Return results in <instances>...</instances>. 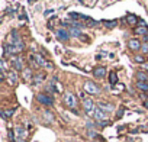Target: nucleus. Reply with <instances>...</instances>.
<instances>
[{
    "instance_id": "nucleus-1",
    "label": "nucleus",
    "mask_w": 148,
    "mask_h": 142,
    "mask_svg": "<svg viewBox=\"0 0 148 142\" xmlns=\"http://www.w3.org/2000/svg\"><path fill=\"white\" fill-rule=\"evenodd\" d=\"M83 109H84V112L89 116H94L96 106H94V103H93L92 99H84V100H83Z\"/></svg>"
},
{
    "instance_id": "nucleus-2",
    "label": "nucleus",
    "mask_w": 148,
    "mask_h": 142,
    "mask_svg": "<svg viewBox=\"0 0 148 142\" xmlns=\"http://www.w3.org/2000/svg\"><path fill=\"white\" fill-rule=\"evenodd\" d=\"M84 90H86L89 94H99V93H100L99 86L94 84L93 81H86V83H84Z\"/></svg>"
},
{
    "instance_id": "nucleus-3",
    "label": "nucleus",
    "mask_w": 148,
    "mask_h": 142,
    "mask_svg": "<svg viewBox=\"0 0 148 142\" xmlns=\"http://www.w3.org/2000/svg\"><path fill=\"white\" fill-rule=\"evenodd\" d=\"M64 103H65L68 107L74 109V107H76V104H77L76 96H74L73 93H70V91H68V93H65V94H64Z\"/></svg>"
},
{
    "instance_id": "nucleus-4",
    "label": "nucleus",
    "mask_w": 148,
    "mask_h": 142,
    "mask_svg": "<svg viewBox=\"0 0 148 142\" xmlns=\"http://www.w3.org/2000/svg\"><path fill=\"white\" fill-rule=\"evenodd\" d=\"M36 100L41 103V104H45V106H51L52 104V99L49 97L48 94H45V93H39L38 96H36Z\"/></svg>"
},
{
    "instance_id": "nucleus-5",
    "label": "nucleus",
    "mask_w": 148,
    "mask_h": 142,
    "mask_svg": "<svg viewBox=\"0 0 148 142\" xmlns=\"http://www.w3.org/2000/svg\"><path fill=\"white\" fill-rule=\"evenodd\" d=\"M55 35H57V38H58L60 41H67L68 38H70V33H68V31H65V29H57L55 31Z\"/></svg>"
},
{
    "instance_id": "nucleus-6",
    "label": "nucleus",
    "mask_w": 148,
    "mask_h": 142,
    "mask_svg": "<svg viewBox=\"0 0 148 142\" xmlns=\"http://www.w3.org/2000/svg\"><path fill=\"white\" fill-rule=\"evenodd\" d=\"M93 76L97 77V78H102V77L106 76V68L105 67H96L93 70Z\"/></svg>"
},
{
    "instance_id": "nucleus-7",
    "label": "nucleus",
    "mask_w": 148,
    "mask_h": 142,
    "mask_svg": "<svg viewBox=\"0 0 148 142\" xmlns=\"http://www.w3.org/2000/svg\"><path fill=\"white\" fill-rule=\"evenodd\" d=\"M94 119L100 120V122H103V120H106V113H105L102 109H99V107H96V110H94Z\"/></svg>"
},
{
    "instance_id": "nucleus-8",
    "label": "nucleus",
    "mask_w": 148,
    "mask_h": 142,
    "mask_svg": "<svg viewBox=\"0 0 148 142\" xmlns=\"http://www.w3.org/2000/svg\"><path fill=\"white\" fill-rule=\"evenodd\" d=\"M128 46H129L131 49H134V51H138V49L142 46V44L139 42V39H129L128 41Z\"/></svg>"
},
{
    "instance_id": "nucleus-9",
    "label": "nucleus",
    "mask_w": 148,
    "mask_h": 142,
    "mask_svg": "<svg viewBox=\"0 0 148 142\" xmlns=\"http://www.w3.org/2000/svg\"><path fill=\"white\" fill-rule=\"evenodd\" d=\"M97 107H99V109H102L103 112H113V110H115L113 104H110V103H106V102H100Z\"/></svg>"
},
{
    "instance_id": "nucleus-10",
    "label": "nucleus",
    "mask_w": 148,
    "mask_h": 142,
    "mask_svg": "<svg viewBox=\"0 0 148 142\" xmlns=\"http://www.w3.org/2000/svg\"><path fill=\"white\" fill-rule=\"evenodd\" d=\"M12 62L16 70H23V65H22V58L18 57V58H12Z\"/></svg>"
},
{
    "instance_id": "nucleus-11",
    "label": "nucleus",
    "mask_w": 148,
    "mask_h": 142,
    "mask_svg": "<svg viewBox=\"0 0 148 142\" xmlns=\"http://www.w3.org/2000/svg\"><path fill=\"white\" fill-rule=\"evenodd\" d=\"M7 78H9L10 84H16V83H18V76H16L15 71H10L9 74H7Z\"/></svg>"
},
{
    "instance_id": "nucleus-12",
    "label": "nucleus",
    "mask_w": 148,
    "mask_h": 142,
    "mask_svg": "<svg viewBox=\"0 0 148 142\" xmlns=\"http://www.w3.org/2000/svg\"><path fill=\"white\" fill-rule=\"evenodd\" d=\"M68 33L71 36H81L83 33H81V29H78V28H70V31H68Z\"/></svg>"
},
{
    "instance_id": "nucleus-13",
    "label": "nucleus",
    "mask_w": 148,
    "mask_h": 142,
    "mask_svg": "<svg viewBox=\"0 0 148 142\" xmlns=\"http://www.w3.org/2000/svg\"><path fill=\"white\" fill-rule=\"evenodd\" d=\"M35 61L38 62V65H41V67H47V65H48V62L45 61L41 55H35ZM48 67H51V65H48Z\"/></svg>"
},
{
    "instance_id": "nucleus-14",
    "label": "nucleus",
    "mask_w": 148,
    "mask_h": 142,
    "mask_svg": "<svg viewBox=\"0 0 148 142\" xmlns=\"http://www.w3.org/2000/svg\"><path fill=\"white\" fill-rule=\"evenodd\" d=\"M136 87L142 91H148V83L147 81H136Z\"/></svg>"
},
{
    "instance_id": "nucleus-15",
    "label": "nucleus",
    "mask_w": 148,
    "mask_h": 142,
    "mask_svg": "<svg viewBox=\"0 0 148 142\" xmlns=\"http://www.w3.org/2000/svg\"><path fill=\"white\" fill-rule=\"evenodd\" d=\"M16 133H18L19 139H23V138L26 136V132H25V129H23L22 126H18V128H16Z\"/></svg>"
},
{
    "instance_id": "nucleus-16",
    "label": "nucleus",
    "mask_w": 148,
    "mask_h": 142,
    "mask_svg": "<svg viewBox=\"0 0 148 142\" xmlns=\"http://www.w3.org/2000/svg\"><path fill=\"white\" fill-rule=\"evenodd\" d=\"M103 25H105L106 28H108V29H113V28H115V26L118 25V22H116V20H105Z\"/></svg>"
},
{
    "instance_id": "nucleus-17",
    "label": "nucleus",
    "mask_w": 148,
    "mask_h": 142,
    "mask_svg": "<svg viewBox=\"0 0 148 142\" xmlns=\"http://www.w3.org/2000/svg\"><path fill=\"white\" fill-rule=\"evenodd\" d=\"M136 78H138V81H147L148 76L145 74V73H142V71H139L138 74H136Z\"/></svg>"
},
{
    "instance_id": "nucleus-18",
    "label": "nucleus",
    "mask_w": 148,
    "mask_h": 142,
    "mask_svg": "<svg viewBox=\"0 0 148 142\" xmlns=\"http://www.w3.org/2000/svg\"><path fill=\"white\" fill-rule=\"evenodd\" d=\"M135 32H136L138 35H147V33H148V29H147L145 26H141V28L138 26V29H135Z\"/></svg>"
},
{
    "instance_id": "nucleus-19",
    "label": "nucleus",
    "mask_w": 148,
    "mask_h": 142,
    "mask_svg": "<svg viewBox=\"0 0 148 142\" xmlns=\"http://www.w3.org/2000/svg\"><path fill=\"white\" fill-rule=\"evenodd\" d=\"M12 115H13V109H9V110H3V112H2V116H3L5 119L12 117Z\"/></svg>"
},
{
    "instance_id": "nucleus-20",
    "label": "nucleus",
    "mask_w": 148,
    "mask_h": 142,
    "mask_svg": "<svg viewBox=\"0 0 148 142\" xmlns=\"http://www.w3.org/2000/svg\"><path fill=\"white\" fill-rule=\"evenodd\" d=\"M44 77H45V76L42 74V73H41V74H36V77L33 78V84H39L41 81L44 80Z\"/></svg>"
},
{
    "instance_id": "nucleus-21",
    "label": "nucleus",
    "mask_w": 148,
    "mask_h": 142,
    "mask_svg": "<svg viewBox=\"0 0 148 142\" xmlns=\"http://www.w3.org/2000/svg\"><path fill=\"white\" fill-rule=\"evenodd\" d=\"M31 76H32V71L29 70V68H25V70H23V78H25V80H29Z\"/></svg>"
},
{
    "instance_id": "nucleus-22",
    "label": "nucleus",
    "mask_w": 148,
    "mask_h": 142,
    "mask_svg": "<svg viewBox=\"0 0 148 142\" xmlns=\"http://www.w3.org/2000/svg\"><path fill=\"white\" fill-rule=\"evenodd\" d=\"M109 80H110V83H112V84H115V83L118 81V76L115 74V73H112V74L109 76Z\"/></svg>"
},
{
    "instance_id": "nucleus-23",
    "label": "nucleus",
    "mask_w": 148,
    "mask_h": 142,
    "mask_svg": "<svg viewBox=\"0 0 148 142\" xmlns=\"http://www.w3.org/2000/svg\"><path fill=\"white\" fill-rule=\"evenodd\" d=\"M44 116H45V119L48 117V120H49V122H52V120H54V117H52V115H51L49 112H44Z\"/></svg>"
},
{
    "instance_id": "nucleus-24",
    "label": "nucleus",
    "mask_w": 148,
    "mask_h": 142,
    "mask_svg": "<svg viewBox=\"0 0 148 142\" xmlns=\"http://www.w3.org/2000/svg\"><path fill=\"white\" fill-rule=\"evenodd\" d=\"M126 20H128V22H129L131 25H134V23L136 22V19H135V16H132V15H131V16H128V18H126Z\"/></svg>"
},
{
    "instance_id": "nucleus-25",
    "label": "nucleus",
    "mask_w": 148,
    "mask_h": 142,
    "mask_svg": "<svg viewBox=\"0 0 148 142\" xmlns=\"http://www.w3.org/2000/svg\"><path fill=\"white\" fill-rule=\"evenodd\" d=\"M135 61H136V62H142V64H145V60H144L142 57H139V55H136V57H135Z\"/></svg>"
},
{
    "instance_id": "nucleus-26",
    "label": "nucleus",
    "mask_w": 148,
    "mask_h": 142,
    "mask_svg": "<svg viewBox=\"0 0 148 142\" xmlns=\"http://www.w3.org/2000/svg\"><path fill=\"white\" fill-rule=\"evenodd\" d=\"M141 51H142V52H145V54H147V52H148V44H144L142 46H141Z\"/></svg>"
},
{
    "instance_id": "nucleus-27",
    "label": "nucleus",
    "mask_w": 148,
    "mask_h": 142,
    "mask_svg": "<svg viewBox=\"0 0 148 142\" xmlns=\"http://www.w3.org/2000/svg\"><path fill=\"white\" fill-rule=\"evenodd\" d=\"M144 41H147V42H148V33H147V35H144Z\"/></svg>"
},
{
    "instance_id": "nucleus-28",
    "label": "nucleus",
    "mask_w": 148,
    "mask_h": 142,
    "mask_svg": "<svg viewBox=\"0 0 148 142\" xmlns=\"http://www.w3.org/2000/svg\"><path fill=\"white\" fill-rule=\"evenodd\" d=\"M142 67L145 68V70H148V64H142Z\"/></svg>"
},
{
    "instance_id": "nucleus-29",
    "label": "nucleus",
    "mask_w": 148,
    "mask_h": 142,
    "mask_svg": "<svg viewBox=\"0 0 148 142\" xmlns=\"http://www.w3.org/2000/svg\"><path fill=\"white\" fill-rule=\"evenodd\" d=\"M144 106H145V107H147V109H148V100H147V102H145V103H144Z\"/></svg>"
}]
</instances>
